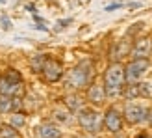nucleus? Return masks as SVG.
<instances>
[{
  "mask_svg": "<svg viewBox=\"0 0 152 138\" xmlns=\"http://www.w3.org/2000/svg\"><path fill=\"white\" fill-rule=\"evenodd\" d=\"M126 84L124 79V65L121 62H113L108 65L104 73V90L106 97H119L123 93V88Z\"/></svg>",
  "mask_w": 152,
  "mask_h": 138,
  "instance_id": "1",
  "label": "nucleus"
},
{
  "mask_svg": "<svg viewBox=\"0 0 152 138\" xmlns=\"http://www.w3.org/2000/svg\"><path fill=\"white\" fill-rule=\"evenodd\" d=\"M93 79V64L89 60H83L76 67H72L65 76V88L69 90H82Z\"/></svg>",
  "mask_w": 152,
  "mask_h": 138,
  "instance_id": "2",
  "label": "nucleus"
},
{
  "mask_svg": "<svg viewBox=\"0 0 152 138\" xmlns=\"http://www.w3.org/2000/svg\"><path fill=\"white\" fill-rule=\"evenodd\" d=\"M0 95H24V80L15 67H7L0 75Z\"/></svg>",
  "mask_w": 152,
  "mask_h": 138,
  "instance_id": "3",
  "label": "nucleus"
},
{
  "mask_svg": "<svg viewBox=\"0 0 152 138\" xmlns=\"http://www.w3.org/2000/svg\"><path fill=\"white\" fill-rule=\"evenodd\" d=\"M78 123L82 129H86L87 133L91 134H96V133H100L102 131V114L100 112H96L93 108H82L78 110Z\"/></svg>",
  "mask_w": 152,
  "mask_h": 138,
  "instance_id": "4",
  "label": "nucleus"
},
{
  "mask_svg": "<svg viewBox=\"0 0 152 138\" xmlns=\"http://www.w3.org/2000/svg\"><path fill=\"white\" fill-rule=\"evenodd\" d=\"M148 67H150V60L148 58H132V62L124 65L126 82H139L143 76L147 75Z\"/></svg>",
  "mask_w": 152,
  "mask_h": 138,
  "instance_id": "5",
  "label": "nucleus"
},
{
  "mask_svg": "<svg viewBox=\"0 0 152 138\" xmlns=\"http://www.w3.org/2000/svg\"><path fill=\"white\" fill-rule=\"evenodd\" d=\"M150 116V110L143 105H137V103H128L124 106V112H123V118L132 125H137V123H143L147 121Z\"/></svg>",
  "mask_w": 152,
  "mask_h": 138,
  "instance_id": "6",
  "label": "nucleus"
},
{
  "mask_svg": "<svg viewBox=\"0 0 152 138\" xmlns=\"http://www.w3.org/2000/svg\"><path fill=\"white\" fill-rule=\"evenodd\" d=\"M43 76L47 82H58L63 79L65 75V69H63V64L56 58H47L45 60V65H43Z\"/></svg>",
  "mask_w": 152,
  "mask_h": 138,
  "instance_id": "7",
  "label": "nucleus"
},
{
  "mask_svg": "<svg viewBox=\"0 0 152 138\" xmlns=\"http://www.w3.org/2000/svg\"><path fill=\"white\" fill-rule=\"evenodd\" d=\"M102 123L110 133H119L123 129V114L117 108H108L102 118Z\"/></svg>",
  "mask_w": 152,
  "mask_h": 138,
  "instance_id": "8",
  "label": "nucleus"
},
{
  "mask_svg": "<svg viewBox=\"0 0 152 138\" xmlns=\"http://www.w3.org/2000/svg\"><path fill=\"white\" fill-rule=\"evenodd\" d=\"M152 54V39L150 37H139L135 39L132 49H130V56L132 58H148Z\"/></svg>",
  "mask_w": 152,
  "mask_h": 138,
  "instance_id": "9",
  "label": "nucleus"
},
{
  "mask_svg": "<svg viewBox=\"0 0 152 138\" xmlns=\"http://www.w3.org/2000/svg\"><path fill=\"white\" fill-rule=\"evenodd\" d=\"M22 97L17 95H0V112L2 114H13V112H19L22 108Z\"/></svg>",
  "mask_w": 152,
  "mask_h": 138,
  "instance_id": "10",
  "label": "nucleus"
},
{
  "mask_svg": "<svg viewBox=\"0 0 152 138\" xmlns=\"http://www.w3.org/2000/svg\"><path fill=\"white\" fill-rule=\"evenodd\" d=\"M87 101L93 103V105H102L106 101V90H104V84H98L93 82L91 86L87 88Z\"/></svg>",
  "mask_w": 152,
  "mask_h": 138,
  "instance_id": "11",
  "label": "nucleus"
},
{
  "mask_svg": "<svg viewBox=\"0 0 152 138\" xmlns=\"http://www.w3.org/2000/svg\"><path fill=\"white\" fill-rule=\"evenodd\" d=\"M130 49H132V45L128 39H121L115 43V47L111 49V58H113V62H121V58H124V56H130Z\"/></svg>",
  "mask_w": 152,
  "mask_h": 138,
  "instance_id": "12",
  "label": "nucleus"
},
{
  "mask_svg": "<svg viewBox=\"0 0 152 138\" xmlns=\"http://www.w3.org/2000/svg\"><path fill=\"white\" fill-rule=\"evenodd\" d=\"M37 134H39V138H61V131L52 125V123H43L35 129Z\"/></svg>",
  "mask_w": 152,
  "mask_h": 138,
  "instance_id": "13",
  "label": "nucleus"
},
{
  "mask_svg": "<svg viewBox=\"0 0 152 138\" xmlns=\"http://www.w3.org/2000/svg\"><path fill=\"white\" fill-rule=\"evenodd\" d=\"M45 60H47V56L45 54H34L32 58H30V69H32L34 73H41L43 71V65H45Z\"/></svg>",
  "mask_w": 152,
  "mask_h": 138,
  "instance_id": "14",
  "label": "nucleus"
},
{
  "mask_svg": "<svg viewBox=\"0 0 152 138\" xmlns=\"http://www.w3.org/2000/svg\"><path fill=\"white\" fill-rule=\"evenodd\" d=\"M65 105H67V108H69L71 112H78V110L82 108V99L76 95V93L67 95V97H65Z\"/></svg>",
  "mask_w": 152,
  "mask_h": 138,
  "instance_id": "15",
  "label": "nucleus"
},
{
  "mask_svg": "<svg viewBox=\"0 0 152 138\" xmlns=\"http://www.w3.org/2000/svg\"><path fill=\"white\" fill-rule=\"evenodd\" d=\"M0 138H20V134L13 125H0Z\"/></svg>",
  "mask_w": 152,
  "mask_h": 138,
  "instance_id": "16",
  "label": "nucleus"
},
{
  "mask_svg": "<svg viewBox=\"0 0 152 138\" xmlns=\"http://www.w3.org/2000/svg\"><path fill=\"white\" fill-rule=\"evenodd\" d=\"M137 90H139V97H152V82H137Z\"/></svg>",
  "mask_w": 152,
  "mask_h": 138,
  "instance_id": "17",
  "label": "nucleus"
},
{
  "mask_svg": "<svg viewBox=\"0 0 152 138\" xmlns=\"http://www.w3.org/2000/svg\"><path fill=\"white\" fill-rule=\"evenodd\" d=\"M10 125H13L15 129H20V127H24V125H26V118H24V114H20V112H13Z\"/></svg>",
  "mask_w": 152,
  "mask_h": 138,
  "instance_id": "18",
  "label": "nucleus"
},
{
  "mask_svg": "<svg viewBox=\"0 0 152 138\" xmlns=\"http://www.w3.org/2000/svg\"><path fill=\"white\" fill-rule=\"evenodd\" d=\"M54 119L58 121V123H69L71 121V110H56L54 112Z\"/></svg>",
  "mask_w": 152,
  "mask_h": 138,
  "instance_id": "19",
  "label": "nucleus"
},
{
  "mask_svg": "<svg viewBox=\"0 0 152 138\" xmlns=\"http://www.w3.org/2000/svg\"><path fill=\"white\" fill-rule=\"evenodd\" d=\"M121 6H123V4H111V6H108V7H106V11H113V10H119Z\"/></svg>",
  "mask_w": 152,
  "mask_h": 138,
  "instance_id": "20",
  "label": "nucleus"
},
{
  "mask_svg": "<svg viewBox=\"0 0 152 138\" xmlns=\"http://www.w3.org/2000/svg\"><path fill=\"white\" fill-rule=\"evenodd\" d=\"M2 24H4V28H6V30H10V28H11V21L4 19V21H2Z\"/></svg>",
  "mask_w": 152,
  "mask_h": 138,
  "instance_id": "21",
  "label": "nucleus"
},
{
  "mask_svg": "<svg viewBox=\"0 0 152 138\" xmlns=\"http://www.w3.org/2000/svg\"><path fill=\"white\" fill-rule=\"evenodd\" d=\"M135 138H150V136H148L147 133H139V134H137V136H135Z\"/></svg>",
  "mask_w": 152,
  "mask_h": 138,
  "instance_id": "22",
  "label": "nucleus"
},
{
  "mask_svg": "<svg viewBox=\"0 0 152 138\" xmlns=\"http://www.w3.org/2000/svg\"><path fill=\"white\" fill-rule=\"evenodd\" d=\"M7 2V0H0V4H6Z\"/></svg>",
  "mask_w": 152,
  "mask_h": 138,
  "instance_id": "23",
  "label": "nucleus"
},
{
  "mask_svg": "<svg viewBox=\"0 0 152 138\" xmlns=\"http://www.w3.org/2000/svg\"><path fill=\"white\" fill-rule=\"evenodd\" d=\"M0 125H2V123H0Z\"/></svg>",
  "mask_w": 152,
  "mask_h": 138,
  "instance_id": "24",
  "label": "nucleus"
}]
</instances>
